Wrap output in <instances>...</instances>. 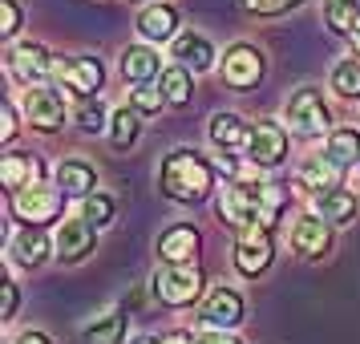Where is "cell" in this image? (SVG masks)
<instances>
[{
	"mask_svg": "<svg viewBox=\"0 0 360 344\" xmlns=\"http://www.w3.org/2000/svg\"><path fill=\"white\" fill-rule=\"evenodd\" d=\"M283 203H288V195H283V186H276V182L235 179L219 195V215H223V223H231V227H239V231L271 227L279 219V211H283Z\"/></svg>",
	"mask_w": 360,
	"mask_h": 344,
	"instance_id": "1",
	"label": "cell"
},
{
	"mask_svg": "<svg viewBox=\"0 0 360 344\" xmlns=\"http://www.w3.org/2000/svg\"><path fill=\"white\" fill-rule=\"evenodd\" d=\"M158 182H162V195H170L174 203H202L214 186V170L198 150L182 146L174 154H166Z\"/></svg>",
	"mask_w": 360,
	"mask_h": 344,
	"instance_id": "2",
	"label": "cell"
},
{
	"mask_svg": "<svg viewBox=\"0 0 360 344\" xmlns=\"http://www.w3.org/2000/svg\"><path fill=\"white\" fill-rule=\"evenodd\" d=\"M283 117H288L292 134H300V138H316V134H324L328 126H332V114H328V106H324V94L311 89V85L295 89L292 98H288Z\"/></svg>",
	"mask_w": 360,
	"mask_h": 344,
	"instance_id": "3",
	"label": "cell"
},
{
	"mask_svg": "<svg viewBox=\"0 0 360 344\" xmlns=\"http://www.w3.org/2000/svg\"><path fill=\"white\" fill-rule=\"evenodd\" d=\"M198 292H202V272H198L195 263L191 267H174V263H166L154 272V295L170 304V308H186V304H195Z\"/></svg>",
	"mask_w": 360,
	"mask_h": 344,
	"instance_id": "4",
	"label": "cell"
},
{
	"mask_svg": "<svg viewBox=\"0 0 360 344\" xmlns=\"http://www.w3.org/2000/svg\"><path fill=\"white\" fill-rule=\"evenodd\" d=\"M61 207H65V195L53 191V186H29V191L13 195V211H17V219H25L29 227L53 223V219L61 215Z\"/></svg>",
	"mask_w": 360,
	"mask_h": 344,
	"instance_id": "5",
	"label": "cell"
},
{
	"mask_svg": "<svg viewBox=\"0 0 360 344\" xmlns=\"http://www.w3.org/2000/svg\"><path fill=\"white\" fill-rule=\"evenodd\" d=\"M288 154V130L276 126V122H251V134H247V158L255 166H279Z\"/></svg>",
	"mask_w": 360,
	"mask_h": 344,
	"instance_id": "6",
	"label": "cell"
},
{
	"mask_svg": "<svg viewBox=\"0 0 360 344\" xmlns=\"http://www.w3.org/2000/svg\"><path fill=\"white\" fill-rule=\"evenodd\" d=\"M53 69H57V77L85 101L94 98L101 89V82H105V69H101L98 57H57Z\"/></svg>",
	"mask_w": 360,
	"mask_h": 344,
	"instance_id": "7",
	"label": "cell"
},
{
	"mask_svg": "<svg viewBox=\"0 0 360 344\" xmlns=\"http://www.w3.org/2000/svg\"><path fill=\"white\" fill-rule=\"evenodd\" d=\"M25 117H29L33 130L53 134L65 122V101H61V94L49 89V85H33V89H25Z\"/></svg>",
	"mask_w": 360,
	"mask_h": 344,
	"instance_id": "8",
	"label": "cell"
},
{
	"mask_svg": "<svg viewBox=\"0 0 360 344\" xmlns=\"http://www.w3.org/2000/svg\"><path fill=\"white\" fill-rule=\"evenodd\" d=\"M271 255H276V247H271L267 227L239 231V243H235V267H239L243 276H259V272H267V267H271Z\"/></svg>",
	"mask_w": 360,
	"mask_h": 344,
	"instance_id": "9",
	"label": "cell"
},
{
	"mask_svg": "<svg viewBox=\"0 0 360 344\" xmlns=\"http://www.w3.org/2000/svg\"><path fill=\"white\" fill-rule=\"evenodd\" d=\"M263 77V53L255 45H231L223 53V82L231 89H251Z\"/></svg>",
	"mask_w": 360,
	"mask_h": 344,
	"instance_id": "10",
	"label": "cell"
},
{
	"mask_svg": "<svg viewBox=\"0 0 360 344\" xmlns=\"http://www.w3.org/2000/svg\"><path fill=\"white\" fill-rule=\"evenodd\" d=\"M158 255L174 267H191L198 255V231L191 223H174L158 235Z\"/></svg>",
	"mask_w": 360,
	"mask_h": 344,
	"instance_id": "11",
	"label": "cell"
},
{
	"mask_svg": "<svg viewBox=\"0 0 360 344\" xmlns=\"http://www.w3.org/2000/svg\"><path fill=\"white\" fill-rule=\"evenodd\" d=\"M41 174H45V166L41 158L33 154H4V163H0V182H4V191L8 195H20V191H29V186H41Z\"/></svg>",
	"mask_w": 360,
	"mask_h": 344,
	"instance_id": "12",
	"label": "cell"
},
{
	"mask_svg": "<svg viewBox=\"0 0 360 344\" xmlns=\"http://www.w3.org/2000/svg\"><path fill=\"white\" fill-rule=\"evenodd\" d=\"M94 251V227L85 223L82 215L77 219H65L61 231H57V260L61 263H77Z\"/></svg>",
	"mask_w": 360,
	"mask_h": 344,
	"instance_id": "13",
	"label": "cell"
},
{
	"mask_svg": "<svg viewBox=\"0 0 360 344\" xmlns=\"http://www.w3.org/2000/svg\"><path fill=\"white\" fill-rule=\"evenodd\" d=\"M8 65H13V73H17L20 82L33 89V85H41L45 77H49L53 57H49L45 49H41V45H33V41H29V45H17V49H13Z\"/></svg>",
	"mask_w": 360,
	"mask_h": 344,
	"instance_id": "14",
	"label": "cell"
},
{
	"mask_svg": "<svg viewBox=\"0 0 360 344\" xmlns=\"http://www.w3.org/2000/svg\"><path fill=\"white\" fill-rule=\"evenodd\" d=\"M292 243L300 255H308V260H320L328 247H332V231L320 215H304L300 223L292 227Z\"/></svg>",
	"mask_w": 360,
	"mask_h": 344,
	"instance_id": "15",
	"label": "cell"
},
{
	"mask_svg": "<svg viewBox=\"0 0 360 344\" xmlns=\"http://www.w3.org/2000/svg\"><path fill=\"white\" fill-rule=\"evenodd\" d=\"M202 320L219 332H227L243 320V295L231 292V288H214L211 300H207V308H202Z\"/></svg>",
	"mask_w": 360,
	"mask_h": 344,
	"instance_id": "16",
	"label": "cell"
},
{
	"mask_svg": "<svg viewBox=\"0 0 360 344\" xmlns=\"http://www.w3.org/2000/svg\"><path fill=\"white\" fill-rule=\"evenodd\" d=\"M94 186H98V174H94V166L89 163L69 158V163L57 166V191H61L65 198H89L94 195Z\"/></svg>",
	"mask_w": 360,
	"mask_h": 344,
	"instance_id": "17",
	"label": "cell"
},
{
	"mask_svg": "<svg viewBox=\"0 0 360 344\" xmlns=\"http://www.w3.org/2000/svg\"><path fill=\"white\" fill-rule=\"evenodd\" d=\"M174 57H179V65L186 69V73H207V69L214 65V49L207 37L198 33H186L174 41Z\"/></svg>",
	"mask_w": 360,
	"mask_h": 344,
	"instance_id": "18",
	"label": "cell"
},
{
	"mask_svg": "<svg viewBox=\"0 0 360 344\" xmlns=\"http://www.w3.org/2000/svg\"><path fill=\"white\" fill-rule=\"evenodd\" d=\"M300 186H308L316 195H328V191H340V166L332 163L328 154L320 158H308L300 166Z\"/></svg>",
	"mask_w": 360,
	"mask_h": 344,
	"instance_id": "19",
	"label": "cell"
},
{
	"mask_svg": "<svg viewBox=\"0 0 360 344\" xmlns=\"http://www.w3.org/2000/svg\"><path fill=\"white\" fill-rule=\"evenodd\" d=\"M158 69H162V61L146 45H130V49L122 53V77L134 85H146L150 77H158Z\"/></svg>",
	"mask_w": 360,
	"mask_h": 344,
	"instance_id": "20",
	"label": "cell"
},
{
	"mask_svg": "<svg viewBox=\"0 0 360 344\" xmlns=\"http://www.w3.org/2000/svg\"><path fill=\"white\" fill-rule=\"evenodd\" d=\"M138 33L146 37V41H170V37L179 33V13L170 4H150L146 13L138 17Z\"/></svg>",
	"mask_w": 360,
	"mask_h": 344,
	"instance_id": "21",
	"label": "cell"
},
{
	"mask_svg": "<svg viewBox=\"0 0 360 344\" xmlns=\"http://www.w3.org/2000/svg\"><path fill=\"white\" fill-rule=\"evenodd\" d=\"M13 260L25 263V267H41V263L49 260V239H45V231L41 227H25L13 235Z\"/></svg>",
	"mask_w": 360,
	"mask_h": 344,
	"instance_id": "22",
	"label": "cell"
},
{
	"mask_svg": "<svg viewBox=\"0 0 360 344\" xmlns=\"http://www.w3.org/2000/svg\"><path fill=\"white\" fill-rule=\"evenodd\" d=\"M247 134H251V126H247L239 114H214L211 117V142L219 150H247Z\"/></svg>",
	"mask_w": 360,
	"mask_h": 344,
	"instance_id": "23",
	"label": "cell"
},
{
	"mask_svg": "<svg viewBox=\"0 0 360 344\" xmlns=\"http://www.w3.org/2000/svg\"><path fill=\"white\" fill-rule=\"evenodd\" d=\"M324 20L332 33L340 37H360V0H328Z\"/></svg>",
	"mask_w": 360,
	"mask_h": 344,
	"instance_id": "24",
	"label": "cell"
},
{
	"mask_svg": "<svg viewBox=\"0 0 360 344\" xmlns=\"http://www.w3.org/2000/svg\"><path fill=\"white\" fill-rule=\"evenodd\" d=\"M122 340H126V316H122V312L98 316V320L82 332V344H122Z\"/></svg>",
	"mask_w": 360,
	"mask_h": 344,
	"instance_id": "25",
	"label": "cell"
},
{
	"mask_svg": "<svg viewBox=\"0 0 360 344\" xmlns=\"http://www.w3.org/2000/svg\"><path fill=\"white\" fill-rule=\"evenodd\" d=\"M138 130H142V117H138L134 106H122V110L110 117V142H114L117 150L134 146V142H138Z\"/></svg>",
	"mask_w": 360,
	"mask_h": 344,
	"instance_id": "26",
	"label": "cell"
},
{
	"mask_svg": "<svg viewBox=\"0 0 360 344\" xmlns=\"http://www.w3.org/2000/svg\"><path fill=\"white\" fill-rule=\"evenodd\" d=\"M328 158L340 166H356L360 163V134L356 130H332L328 138Z\"/></svg>",
	"mask_w": 360,
	"mask_h": 344,
	"instance_id": "27",
	"label": "cell"
},
{
	"mask_svg": "<svg viewBox=\"0 0 360 344\" xmlns=\"http://www.w3.org/2000/svg\"><path fill=\"white\" fill-rule=\"evenodd\" d=\"M316 211H320V219H332V223H348V219L356 215V198L348 195V191H328V195L316 198Z\"/></svg>",
	"mask_w": 360,
	"mask_h": 344,
	"instance_id": "28",
	"label": "cell"
},
{
	"mask_svg": "<svg viewBox=\"0 0 360 344\" xmlns=\"http://www.w3.org/2000/svg\"><path fill=\"white\" fill-rule=\"evenodd\" d=\"M158 89H162L166 106H186V101H191V73H186L182 65L162 69V82H158Z\"/></svg>",
	"mask_w": 360,
	"mask_h": 344,
	"instance_id": "29",
	"label": "cell"
},
{
	"mask_svg": "<svg viewBox=\"0 0 360 344\" xmlns=\"http://www.w3.org/2000/svg\"><path fill=\"white\" fill-rule=\"evenodd\" d=\"M114 211H117V207H114V198H110V195H89V198H85V207H82V219L94 231H101V227H110V223H114Z\"/></svg>",
	"mask_w": 360,
	"mask_h": 344,
	"instance_id": "30",
	"label": "cell"
},
{
	"mask_svg": "<svg viewBox=\"0 0 360 344\" xmlns=\"http://www.w3.org/2000/svg\"><path fill=\"white\" fill-rule=\"evenodd\" d=\"M332 89L340 98H360V61H340L332 69Z\"/></svg>",
	"mask_w": 360,
	"mask_h": 344,
	"instance_id": "31",
	"label": "cell"
},
{
	"mask_svg": "<svg viewBox=\"0 0 360 344\" xmlns=\"http://www.w3.org/2000/svg\"><path fill=\"white\" fill-rule=\"evenodd\" d=\"M77 126H82L85 134H98V130H105L110 122H105V106L101 101H82V110H77Z\"/></svg>",
	"mask_w": 360,
	"mask_h": 344,
	"instance_id": "32",
	"label": "cell"
},
{
	"mask_svg": "<svg viewBox=\"0 0 360 344\" xmlns=\"http://www.w3.org/2000/svg\"><path fill=\"white\" fill-rule=\"evenodd\" d=\"M130 101H134V110H138V114H158V110L166 106V98H162V89H158V85H138V89L130 94Z\"/></svg>",
	"mask_w": 360,
	"mask_h": 344,
	"instance_id": "33",
	"label": "cell"
},
{
	"mask_svg": "<svg viewBox=\"0 0 360 344\" xmlns=\"http://www.w3.org/2000/svg\"><path fill=\"white\" fill-rule=\"evenodd\" d=\"M243 4V13L251 17H279V13H288L295 4H304V0H239Z\"/></svg>",
	"mask_w": 360,
	"mask_h": 344,
	"instance_id": "34",
	"label": "cell"
},
{
	"mask_svg": "<svg viewBox=\"0 0 360 344\" xmlns=\"http://www.w3.org/2000/svg\"><path fill=\"white\" fill-rule=\"evenodd\" d=\"M0 13H4V25H0V37H13L20 29V8L17 0H0Z\"/></svg>",
	"mask_w": 360,
	"mask_h": 344,
	"instance_id": "35",
	"label": "cell"
},
{
	"mask_svg": "<svg viewBox=\"0 0 360 344\" xmlns=\"http://www.w3.org/2000/svg\"><path fill=\"white\" fill-rule=\"evenodd\" d=\"M0 288H4V312H0V320H13V316H17V284H13V279H4V284H0Z\"/></svg>",
	"mask_w": 360,
	"mask_h": 344,
	"instance_id": "36",
	"label": "cell"
},
{
	"mask_svg": "<svg viewBox=\"0 0 360 344\" xmlns=\"http://www.w3.org/2000/svg\"><path fill=\"white\" fill-rule=\"evenodd\" d=\"M0 122H4V126H0V138H4V142H8V138H13V134H17V110H13V106H8V101H4V106H0Z\"/></svg>",
	"mask_w": 360,
	"mask_h": 344,
	"instance_id": "37",
	"label": "cell"
},
{
	"mask_svg": "<svg viewBox=\"0 0 360 344\" xmlns=\"http://www.w3.org/2000/svg\"><path fill=\"white\" fill-rule=\"evenodd\" d=\"M138 344H195V336H186V332H166V336H146V340Z\"/></svg>",
	"mask_w": 360,
	"mask_h": 344,
	"instance_id": "38",
	"label": "cell"
},
{
	"mask_svg": "<svg viewBox=\"0 0 360 344\" xmlns=\"http://www.w3.org/2000/svg\"><path fill=\"white\" fill-rule=\"evenodd\" d=\"M198 344H239V340H235V336H227V332H207Z\"/></svg>",
	"mask_w": 360,
	"mask_h": 344,
	"instance_id": "39",
	"label": "cell"
},
{
	"mask_svg": "<svg viewBox=\"0 0 360 344\" xmlns=\"http://www.w3.org/2000/svg\"><path fill=\"white\" fill-rule=\"evenodd\" d=\"M17 344H49V336H45V332H25Z\"/></svg>",
	"mask_w": 360,
	"mask_h": 344,
	"instance_id": "40",
	"label": "cell"
},
{
	"mask_svg": "<svg viewBox=\"0 0 360 344\" xmlns=\"http://www.w3.org/2000/svg\"><path fill=\"white\" fill-rule=\"evenodd\" d=\"M352 41H356V49H360V37H352Z\"/></svg>",
	"mask_w": 360,
	"mask_h": 344,
	"instance_id": "41",
	"label": "cell"
}]
</instances>
